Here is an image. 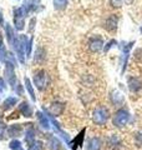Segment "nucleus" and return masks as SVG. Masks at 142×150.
Listing matches in <instances>:
<instances>
[{"label": "nucleus", "instance_id": "5", "mask_svg": "<svg viewBox=\"0 0 142 150\" xmlns=\"http://www.w3.org/2000/svg\"><path fill=\"white\" fill-rule=\"evenodd\" d=\"M46 145H47V148H49V150H60L61 149V142L56 137H54V135H49V137H47Z\"/></svg>", "mask_w": 142, "mask_h": 150}, {"label": "nucleus", "instance_id": "17", "mask_svg": "<svg viewBox=\"0 0 142 150\" xmlns=\"http://www.w3.org/2000/svg\"><path fill=\"white\" fill-rule=\"evenodd\" d=\"M29 150H44V144L40 140H35V143H32L30 146H29Z\"/></svg>", "mask_w": 142, "mask_h": 150}, {"label": "nucleus", "instance_id": "8", "mask_svg": "<svg viewBox=\"0 0 142 150\" xmlns=\"http://www.w3.org/2000/svg\"><path fill=\"white\" fill-rule=\"evenodd\" d=\"M21 131H22V129H21L20 125H13L9 128L8 134H9V137H11V138H15V137L18 138L21 135Z\"/></svg>", "mask_w": 142, "mask_h": 150}, {"label": "nucleus", "instance_id": "14", "mask_svg": "<svg viewBox=\"0 0 142 150\" xmlns=\"http://www.w3.org/2000/svg\"><path fill=\"white\" fill-rule=\"evenodd\" d=\"M16 98H14V96H9L8 99L4 101V109H10V108H13L14 105L16 104Z\"/></svg>", "mask_w": 142, "mask_h": 150}, {"label": "nucleus", "instance_id": "4", "mask_svg": "<svg viewBox=\"0 0 142 150\" xmlns=\"http://www.w3.org/2000/svg\"><path fill=\"white\" fill-rule=\"evenodd\" d=\"M87 150H101L102 148V142L98 137H92L89 139L87 142Z\"/></svg>", "mask_w": 142, "mask_h": 150}, {"label": "nucleus", "instance_id": "10", "mask_svg": "<svg viewBox=\"0 0 142 150\" xmlns=\"http://www.w3.org/2000/svg\"><path fill=\"white\" fill-rule=\"evenodd\" d=\"M64 108H65V105H64V104H60V103H56V104H53V105H51V108H50V111L53 112V115L59 116L60 114H63Z\"/></svg>", "mask_w": 142, "mask_h": 150}, {"label": "nucleus", "instance_id": "22", "mask_svg": "<svg viewBox=\"0 0 142 150\" xmlns=\"http://www.w3.org/2000/svg\"><path fill=\"white\" fill-rule=\"evenodd\" d=\"M112 5L113 6H120L121 5V0H111Z\"/></svg>", "mask_w": 142, "mask_h": 150}, {"label": "nucleus", "instance_id": "2", "mask_svg": "<svg viewBox=\"0 0 142 150\" xmlns=\"http://www.w3.org/2000/svg\"><path fill=\"white\" fill-rule=\"evenodd\" d=\"M130 120V114L129 111L126 109H118L115 115H113V125L116 126V128H124V126L127 125Z\"/></svg>", "mask_w": 142, "mask_h": 150}, {"label": "nucleus", "instance_id": "1", "mask_svg": "<svg viewBox=\"0 0 142 150\" xmlns=\"http://www.w3.org/2000/svg\"><path fill=\"white\" fill-rule=\"evenodd\" d=\"M108 118H110V111L106 106H98L95 109L92 120L96 125H105L107 123Z\"/></svg>", "mask_w": 142, "mask_h": 150}, {"label": "nucleus", "instance_id": "19", "mask_svg": "<svg viewBox=\"0 0 142 150\" xmlns=\"http://www.w3.org/2000/svg\"><path fill=\"white\" fill-rule=\"evenodd\" d=\"M25 84H26V88H27V90H29V94H30L31 99H32V100H35L34 90H32V88H31V84H30V80H29V79H25Z\"/></svg>", "mask_w": 142, "mask_h": 150}, {"label": "nucleus", "instance_id": "23", "mask_svg": "<svg viewBox=\"0 0 142 150\" xmlns=\"http://www.w3.org/2000/svg\"><path fill=\"white\" fill-rule=\"evenodd\" d=\"M4 89H5V84H4L3 79L0 78V91H4Z\"/></svg>", "mask_w": 142, "mask_h": 150}, {"label": "nucleus", "instance_id": "18", "mask_svg": "<svg viewBox=\"0 0 142 150\" xmlns=\"http://www.w3.org/2000/svg\"><path fill=\"white\" fill-rule=\"evenodd\" d=\"M66 3L67 0H54V4H55V8L56 9H63L66 6Z\"/></svg>", "mask_w": 142, "mask_h": 150}, {"label": "nucleus", "instance_id": "3", "mask_svg": "<svg viewBox=\"0 0 142 150\" xmlns=\"http://www.w3.org/2000/svg\"><path fill=\"white\" fill-rule=\"evenodd\" d=\"M34 81H35V85L39 88L40 90H44V89H46L47 84H49V78H47V74L45 71H39L37 74H35Z\"/></svg>", "mask_w": 142, "mask_h": 150}, {"label": "nucleus", "instance_id": "13", "mask_svg": "<svg viewBox=\"0 0 142 150\" xmlns=\"http://www.w3.org/2000/svg\"><path fill=\"white\" fill-rule=\"evenodd\" d=\"M36 115H37V119H39V123H40V125L42 126V128L49 129V128H50V124H49V120H47L46 116H45V115H42L40 111L37 112Z\"/></svg>", "mask_w": 142, "mask_h": 150}, {"label": "nucleus", "instance_id": "16", "mask_svg": "<svg viewBox=\"0 0 142 150\" xmlns=\"http://www.w3.org/2000/svg\"><path fill=\"white\" fill-rule=\"evenodd\" d=\"M9 148H10L11 150H25L19 140H13V142L9 144Z\"/></svg>", "mask_w": 142, "mask_h": 150}, {"label": "nucleus", "instance_id": "12", "mask_svg": "<svg viewBox=\"0 0 142 150\" xmlns=\"http://www.w3.org/2000/svg\"><path fill=\"white\" fill-rule=\"evenodd\" d=\"M111 101L115 105H121L122 103H124V96L121 95L120 93H112V95H111Z\"/></svg>", "mask_w": 142, "mask_h": 150}, {"label": "nucleus", "instance_id": "7", "mask_svg": "<svg viewBox=\"0 0 142 150\" xmlns=\"http://www.w3.org/2000/svg\"><path fill=\"white\" fill-rule=\"evenodd\" d=\"M19 110H20V112L24 115V116H31L32 115V109H31V106L27 104L26 101H24V103H21V105H20V108H19Z\"/></svg>", "mask_w": 142, "mask_h": 150}, {"label": "nucleus", "instance_id": "6", "mask_svg": "<svg viewBox=\"0 0 142 150\" xmlns=\"http://www.w3.org/2000/svg\"><path fill=\"white\" fill-rule=\"evenodd\" d=\"M84 134H85V129H84L79 135H76V138L74 139V142L70 143V148L72 149V150H77L79 148L82 146V144H84V138H85Z\"/></svg>", "mask_w": 142, "mask_h": 150}, {"label": "nucleus", "instance_id": "9", "mask_svg": "<svg viewBox=\"0 0 142 150\" xmlns=\"http://www.w3.org/2000/svg\"><path fill=\"white\" fill-rule=\"evenodd\" d=\"M25 143L27 144V146H30L32 143H35V130L30 128L29 130H26L25 133Z\"/></svg>", "mask_w": 142, "mask_h": 150}, {"label": "nucleus", "instance_id": "20", "mask_svg": "<svg viewBox=\"0 0 142 150\" xmlns=\"http://www.w3.org/2000/svg\"><path fill=\"white\" fill-rule=\"evenodd\" d=\"M5 133H6V125L0 121V140H3L4 137H5Z\"/></svg>", "mask_w": 142, "mask_h": 150}, {"label": "nucleus", "instance_id": "21", "mask_svg": "<svg viewBox=\"0 0 142 150\" xmlns=\"http://www.w3.org/2000/svg\"><path fill=\"white\" fill-rule=\"evenodd\" d=\"M135 140H136V143L140 145V146H142V129L137 131V134L135 135Z\"/></svg>", "mask_w": 142, "mask_h": 150}, {"label": "nucleus", "instance_id": "15", "mask_svg": "<svg viewBox=\"0 0 142 150\" xmlns=\"http://www.w3.org/2000/svg\"><path fill=\"white\" fill-rule=\"evenodd\" d=\"M116 23H117V20H116V18L115 16H111V18H108L107 20H106V28L108 30H112V29H115L116 28Z\"/></svg>", "mask_w": 142, "mask_h": 150}, {"label": "nucleus", "instance_id": "11", "mask_svg": "<svg viewBox=\"0 0 142 150\" xmlns=\"http://www.w3.org/2000/svg\"><path fill=\"white\" fill-rule=\"evenodd\" d=\"M107 144H108V146L110 148L116 149V148H118V145H120V139H118V137L116 134H113V135H111V137L108 138Z\"/></svg>", "mask_w": 142, "mask_h": 150}]
</instances>
